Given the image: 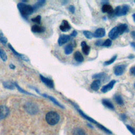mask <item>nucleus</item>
Returning <instances> with one entry per match:
<instances>
[{
    "label": "nucleus",
    "instance_id": "1",
    "mask_svg": "<svg viewBox=\"0 0 135 135\" xmlns=\"http://www.w3.org/2000/svg\"><path fill=\"white\" fill-rule=\"evenodd\" d=\"M17 8L23 17H27L31 15L34 11L33 8L32 6L27 5L23 3H19L17 4Z\"/></svg>",
    "mask_w": 135,
    "mask_h": 135
},
{
    "label": "nucleus",
    "instance_id": "2",
    "mask_svg": "<svg viewBox=\"0 0 135 135\" xmlns=\"http://www.w3.org/2000/svg\"><path fill=\"white\" fill-rule=\"evenodd\" d=\"M45 120L49 124L54 126L59 122L60 120V115L55 111H50L46 113L45 115Z\"/></svg>",
    "mask_w": 135,
    "mask_h": 135
},
{
    "label": "nucleus",
    "instance_id": "3",
    "mask_svg": "<svg viewBox=\"0 0 135 135\" xmlns=\"http://www.w3.org/2000/svg\"><path fill=\"white\" fill-rule=\"evenodd\" d=\"M78 111H79V112L80 113V114L82 117H83L84 118H85V119H87L88 120H89V121H90L91 122H92V123H93L97 124V126L99 128H100L101 129H102L103 131H105V132H107V133H109V134H111V133H112L111 132L110 130H109L108 129H107L105 127H104L102 125H101V124H99L97 121H95L94 120H93L92 118H91L88 117V115H86L85 114H84V113L81 110H80V109H78Z\"/></svg>",
    "mask_w": 135,
    "mask_h": 135
},
{
    "label": "nucleus",
    "instance_id": "4",
    "mask_svg": "<svg viewBox=\"0 0 135 135\" xmlns=\"http://www.w3.org/2000/svg\"><path fill=\"white\" fill-rule=\"evenodd\" d=\"M129 10V6L128 5H123L121 6H117L114 10V14L118 16H123L127 14Z\"/></svg>",
    "mask_w": 135,
    "mask_h": 135
},
{
    "label": "nucleus",
    "instance_id": "5",
    "mask_svg": "<svg viewBox=\"0 0 135 135\" xmlns=\"http://www.w3.org/2000/svg\"><path fill=\"white\" fill-rule=\"evenodd\" d=\"M25 110L31 114H36L38 110L37 106L32 102H27L24 105Z\"/></svg>",
    "mask_w": 135,
    "mask_h": 135
},
{
    "label": "nucleus",
    "instance_id": "6",
    "mask_svg": "<svg viewBox=\"0 0 135 135\" xmlns=\"http://www.w3.org/2000/svg\"><path fill=\"white\" fill-rule=\"evenodd\" d=\"M127 65L124 64H120L117 65L114 69V73L115 75L119 76L122 75L126 69Z\"/></svg>",
    "mask_w": 135,
    "mask_h": 135
},
{
    "label": "nucleus",
    "instance_id": "7",
    "mask_svg": "<svg viewBox=\"0 0 135 135\" xmlns=\"http://www.w3.org/2000/svg\"><path fill=\"white\" fill-rule=\"evenodd\" d=\"M9 113V109L5 105H0V120L5 118Z\"/></svg>",
    "mask_w": 135,
    "mask_h": 135
},
{
    "label": "nucleus",
    "instance_id": "8",
    "mask_svg": "<svg viewBox=\"0 0 135 135\" xmlns=\"http://www.w3.org/2000/svg\"><path fill=\"white\" fill-rule=\"evenodd\" d=\"M40 79L42 82H43L48 87L50 88H54V84L52 80L47 78H45L42 75H40Z\"/></svg>",
    "mask_w": 135,
    "mask_h": 135
},
{
    "label": "nucleus",
    "instance_id": "9",
    "mask_svg": "<svg viewBox=\"0 0 135 135\" xmlns=\"http://www.w3.org/2000/svg\"><path fill=\"white\" fill-rule=\"evenodd\" d=\"M115 82H116V81L114 80H111L107 85H105L102 86V89H101V92H102L103 93H106V92H108L109 91L111 90L114 86V85L115 84Z\"/></svg>",
    "mask_w": 135,
    "mask_h": 135
},
{
    "label": "nucleus",
    "instance_id": "10",
    "mask_svg": "<svg viewBox=\"0 0 135 135\" xmlns=\"http://www.w3.org/2000/svg\"><path fill=\"white\" fill-rule=\"evenodd\" d=\"M119 33L117 26H115L113 28H112L108 34L109 37L112 40H115L119 36Z\"/></svg>",
    "mask_w": 135,
    "mask_h": 135
},
{
    "label": "nucleus",
    "instance_id": "11",
    "mask_svg": "<svg viewBox=\"0 0 135 135\" xmlns=\"http://www.w3.org/2000/svg\"><path fill=\"white\" fill-rule=\"evenodd\" d=\"M70 40V36L68 35H61L58 39V44L60 46H61L66 42H68Z\"/></svg>",
    "mask_w": 135,
    "mask_h": 135
},
{
    "label": "nucleus",
    "instance_id": "12",
    "mask_svg": "<svg viewBox=\"0 0 135 135\" xmlns=\"http://www.w3.org/2000/svg\"><path fill=\"white\" fill-rule=\"evenodd\" d=\"M70 28H71L70 25L69 24L68 22L66 20H63L62 23L61 24V25H60V29L61 30V31L64 32H68L70 30Z\"/></svg>",
    "mask_w": 135,
    "mask_h": 135
},
{
    "label": "nucleus",
    "instance_id": "13",
    "mask_svg": "<svg viewBox=\"0 0 135 135\" xmlns=\"http://www.w3.org/2000/svg\"><path fill=\"white\" fill-rule=\"evenodd\" d=\"M105 35V30L103 28H99L96 30L93 34V37L96 38H101Z\"/></svg>",
    "mask_w": 135,
    "mask_h": 135
},
{
    "label": "nucleus",
    "instance_id": "14",
    "mask_svg": "<svg viewBox=\"0 0 135 135\" xmlns=\"http://www.w3.org/2000/svg\"><path fill=\"white\" fill-rule=\"evenodd\" d=\"M45 28L42 26H40L39 25H34L32 26L31 30L33 33H43V32L45 31Z\"/></svg>",
    "mask_w": 135,
    "mask_h": 135
},
{
    "label": "nucleus",
    "instance_id": "15",
    "mask_svg": "<svg viewBox=\"0 0 135 135\" xmlns=\"http://www.w3.org/2000/svg\"><path fill=\"white\" fill-rule=\"evenodd\" d=\"M81 47H82V50L83 51V53L86 55H88L89 53H90V47L87 45V44L86 43V42L85 41H83L81 42Z\"/></svg>",
    "mask_w": 135,
    "mask_h": 135
},
{
    "label": "nucleus",
    "instance_id": "16",
    "mask_svg": "<svg viewBox=\"0 0 135 135\" xmlns=\"http://www.w3.org/2000/svg\"><path fill=\"white\" fill-rule=\"evenodd\" d=\"M101 85V80H94L91 84V88L94 91H97L99 89Z\"/></svg>",
    "mask_w": 135,
    "mask_h": 135
},
{
    "label": "nucleus",
    "instance_id": "17",
    "mask_svg": "<svg viewBox=\"0 0 135 135\" xmlns=\"http://www.w3.org/2000/svg\"><path fill=\"white\" fill-rule=\"evenodd\" d=\"M102 11L103 13H108L109 14H112L113 11L111 5L108 4H104V5L102 7Z\"/></svg>",
    "mask_w": 135,
    "mask_h": 135
},
{
    "label": "nucleus",
    "instance_id": "18",
    "mask_svg": "<svg viewBox=\"0 0 135 135\" xmlns=\"http://www.w3.org/2000/svg\"><path fill=\"white\" fill-rule=\"evenodd\" d=\"M8 47L11 50V51H12V52H13L16 56H18L19 57L21 58L22 60H24L25 61H28V59L27 57H26V56H25L24 55H22V54H21L20 53H18V52H17L14 49L13 47V46L10 44H8Z\"/></svg>",
    "mask_w": 135,
    "mask_h": 135
},
{
    "label": "nucleus",
    "instance_id": "19",
    "mask_svg": "<svg viewBox=\"0 0 135 135\" xmlns=\"http://www.w3.org/2000/svg\"><path fill=\"white\" fill-rule=\"evenodd\" d=\"M74 59L78 62H82L84 60L83 56H82V54L79 51H76L75 52L74 54Z\"/></svg>",
    "mask_w": 135,
    "mask_h": 135
},
{
    "label": "nucleus",
    "instance_id": "20",
    "mask_svg": "<svg viewBox=\"0 0 135 135\" xmlns=\"http://www.w3.org/2000/svg\"><path fill=\"white\" fill-rule=\"evenodd\" d=\"M107 74L104 72H100L99 73H97L94 74L92 76L93 79H96L97 80H101V79H104L107 77Z\"/></svg>",
    "mask_w": 135,
    "mask_h": 135
},
{
    "label": "nucleus",
    "instance_id": "21",
    "mask_svg": "<svg viewBox=\"0 0 135 135\" xmlns=\"http://www.w3.org/2000/svg\"><path fill=\"white\" fill-rule=\"evenodd\" d=\"M102 104L107 108L111 110H113L114 109L113 104L109 100L103 99L102 101Z\"/></svg>",
    "mask_w": 135,
    "mask_h": 135
},
{
    "label": "nucleus",
    "instance_id": "22",
    "mask_svg": "<svg viewBox=\"0 0 135 135\" xmlns=\"http://www.w3.org/2000/svg\"><path fill=\"white\" fill-rule=\"evenodd\" d=\"M119 35L122 34L127 30L128 28V25L126 24H121L118 26H117Z\"/></svg>",
    "mask_w": 135,
    "mask_h": 135
},
{
    "label": "nucleus",
    "instance_id": "23",
    "mask_svg": "<svg viewBox=\"0 0 135 135\" xmlns=\"http://www.w3.org/2000/svg\"><path fill=\"white\" fill-rule=\"evenodd\" d=\"M73 135H86V134L82 129L76 128L73 131Z\"/></svg>",
    "mask_w": 135,
    "mask_h": 135
},
{
    "label": "nucleus",
    "instance_id": "24",
    "mask_svg": "<svg viewBox=\"0 0 135 135\" xmlns=\"http://www.w3.org/2000/svg\"><path fill=\"white\" fill-rule=\"evenodd\" d=\"M3 86L5 88L7 89H11L13 90L15 88V85L14 83H13L9 81H5L3 82Z\"/></svg>",
    "mask_w": 135,
    "mask_h": 135
},
{
    "label": "nucleus",
    "instance_id": "25",
    "mask_svg": "<svg viewBox=\"0 0 135 135\" xmlns=\"http://www.w3.org/2000/svg\"><path fill=\"white\" fill-rule=\"evenodd\" d=\"M73 52V46L72 44H69L64 47V53L66 55L70 54Z\"/></svg>",
    "mask_w": 135,
    "mask_h": 135
},
{
    "label": "nucleus",
    "instance_id": "26",
    "mask_svg": "<svg viewBox=\"0 0 135 135\" xmlns=\"http://www.w3.org/2000/svg\"><path fill=\"white\" fill-rule=\"evenodd\" d=\"M45 3V1H43V0H41V1H39L38 2H37L33 7L34 11V10H36L37 9H38V8H40V7H41L42 6H43Z\"/></svg>",
    "mask_w": 135,
    "mask_h": 135
},
{
    "label": "nucleus",
    "instance_id": "27",
    "mask_svg": "<svg viewBox=\"0 0 135 135\" xmlns=\"http://www.w3.org/2000/svg\"><path fill=\"white\" fill-rule=\"evenodd\" d=\"M0 42L3 45H6V44L7 42V38L4 35L3 33L2 32V31L1 30H0Z\"/></svg>",
    "mask_w": 135,
    "mask_h": 135
},
{
    "label": "nucleus",
    "instance_id": "28",
    "mask_svg": "<svg viewBox=\"0 0 135 135\" xmlns=\"http://www.w3.org/2000/svg\"><path fill=\"white\" fill-rule=\"evenodd\" d=\"M114 99H115V101H116V102L118 104H119V105H123V99H122V97H121V95H120L119 94L115 95V96L114 97Z\"/></svg>",
    "mask_w": 135,
    "mask_h": 135
},
{
    "label": "nucleus",
    "instance_id": "29",
    "mask_svg": "<svg viewBox=\"0 0 135 135\" xmlns=\"http://www.w3.org/2000/svg\"><path fill=\"white\" fill-rule=\"evenodd\" d=\"M117 57V55H114L112 58H111L108 61H105L103 63L104 65L105 66H107V65H110L111 64H112V63H113L114 62V61L116 60Z\"/></svg>",
    "mask_w": 135,
    "mask_h": 135
},
{
    "label": "nucleus",
    "instance_id": "30",
    "mask_svg": "<svg viewBox=\"0 0 135 135\" xmlns=\"http://www.w3.org/2000/svg\"><path fill=\"white\" fill-rule=\"evenodd\" d=\"M46 98H49L50 99V100H51V101H52L54 104H55L56 105H58V106H59L60 107H61V108H64V107L62 105H61L55 98H54L53 97H51V96H49V95H47V97H46Z\"/></svg>",
    "mask_w": 135,
    "mask_h": 135
},
{
    "label": "nucleus",
    "instance_id": "31",
    "mask_svg": "<svg viewBox=\"0 0 135 135\" xmlns=\"http://www.w3.org/2000/svg\"><path fill=\"white\" fill-rule=\"evenodd\" d=\"M0 57L3 61H6L7 59V55L5 52L2 49L0 48Z\"/></svg>",
    "mask_w": 135,
    "mask_h": 135
},
{
    "label": "nucleus",
    "instance_id": "32",
    "mask_svg": "<svg viewBox=\"0 0 135 135\" xmlns=\"http://www.w3.org/2000/svg\"><path fill=\"white\" fill-rule=\"evenodd\" d=\"M84 35L88 39H91L93 37V34L89 31H84L83 32Z\"/></svg>",
    "mask_w": 135,
    "mask_h": 135
},
{
    "label": "nucleus",
    "instance_id": "33",
    "mask_svg": "<svg viewBox=\"0 0 135 135\" xmlns=\"http://www.w3.org/2000/svg\"><path fill=\"white\" fill-rule=\"evenodd\" d=\"M14 85H15V86L17 88V90L20 92H21V93H25V94H30V95H33V94H31V93H28V92H27V91H26L25 90H23V89H22L16 83H14Z\"/></svg>",
    "mask_w": 135,
    "mask_h": 135
},
{
    "label": "nucleus",
    "instance_id": "34",
    "mask_svg": "<svg viewBox=\"0 0 135 135\" xmlns=\"http://www.w3.org/2000/svg\"><path fill=\"white\" fill-rule=\"evenodd\" d=\"M32 21L33 22H35L37 24H40L41 23V17L40 15H37L36 16V17H35L34 18H32Z\"/></svg>",
    "mask_w": 135,
    "mask_h": 135
},
{
    "label": "nucleus",
    "instance_id": "35",
    "mask_svg": "<svg viewBox=\"0 0 135 135\" xmlns=\"http://www.w3.org/2000/svg\"><path fill=\"white\" fill-rule=\"evenodd\" d=\"M112 44V41L110 39H107L105 41L103 42L102 46H105V47H109L111 46Z\"/></svg>",
    "mask_w": 135,
    "mask_h": 135
},
{
    "label": "nucleus",
    "instance_id": "36",
    "mask_svg": "<svg viewBox=\"0 0 135 135\" xmlns=\"http://www.w3.org/2000/svg\"><path fill=\"white\" fill-rule=\"evenodd\" d=\"M126 127L127 128V129L129 130V131L133 134V135H135V129L131 127V126H129V125H126Z\"/></svg>",
    "mask_w": 135,
    "mask_h": 135
},
{
    "label": "nucleus",
    "instance_id": "37",
    "mask_svg": "<svg viewBox=\"0 0 135 135\" xmlns=\"http://www.w3.org/2000/svg\"><path fill=\"white\" fill-rule=\"evenodd\" d=\"M69 11L72 13L74 14L75 12V7L73 5H70V6L69 7Z\"/></svg>",
    "mask_w": 135,
    "mask_h": 135
},
{
    "label": "nucleus",
    "instance_id": "38",
    "mask_svg": "<svg viewBox=\"0 0 135 135\" xmlns=\"http://www.w3.org/2000/svg\"><path fill=\"white\" fill-rule=\"evenodd\" d=\"M103 43V41L102 40H98L95 43V45H97V46H102V44Z\"/></svg>",
    "mask_w": 135,
    "mask_h": 135
},
{
    "label": "nucleus",
    "instance_id": "39",
    "mask_svg": "<svg viewBox=\"0 0 135 135\" xmlns=\"http://www.w3.org/2000/svg\"><path fill=\"white\" fill-rule=\"evenodd\" d=\"M130 72L132 75L135 76V66H133L130 68Z\"/></svg>",
    "mask_w": 135,
    "mask_h": 135
},
{
    "label": "nucleus",
    "instance_id": "40",
    "mask_svg": "<svg viewBox=\"0 0 135 135\" xmlns=\"http://www.w3.org/2000/svg\"><path fill=\"white\" fill-rule=\"evenodd\" d=\"M78 34V33L77 32L75 31V30H74L71 33V36H72V37H75Z\"/></svg>",
    "mask_w": 135,
    "mask_h": 135
},
{
    "label": "nucleus",
    "instance_id": "41",
    "mask_svg": "<svg viewBox=\"0 0 135 135\" xmlns=\"http://www.w3.org/2000/svg\"><path fill=\"white\" fill-rule=\"evenodd\" d=\"M131 36L135 40V31H132V32H131Z\"/></svg>",
    "mask_w": 135,
    "mask_h": 135
},
{
    "label": "nucleus",
    "instance_id": "42",
    "mask_svg": "<svg viewBox=\"0 0 135 135\" xmlns=\"http://www.w3.org/2000/svg\"><path fill=\"white\" fill-rule=\"evenodd\" d=\"M121 117L123 120H125L126 119V115L124 114H122L121 115Z\"/></svg>",
    "mask_w": 135,
    "mask_h": 135
},
{
    "label": "nucleus",
    "instance_id": "43",
    "mask_svg": "<svg viewBox=\"0 0 135 135\" xmlns=\"http://www.w3.org/2000/svg\"><path fill=\"white\" fill-rule=\"evenodd\" d=\"M9 68H10L11 69H14L15 68V66L13 64H11L9 65Z\"/></svg>",
    "mask_w": 135,
    "mask_h": 135
},
{
    "label": "nucleus",
    "instance_id": "44",
    "mask_svg": "<svg viewBox=\"0 0 135 135\" xmlns=\"http://www.w3.org/2000/svg\"><path fill=\"white\" fill-rule=\"evenodd\" d=\"M131 46L135 49V42H131L130 44Z\"/></svg>",
    "mask_w": 135,
    "mask_h": 135
},
{
    "label": "nucleus",
    "instance_id": "45",
    "mask_svg": "<svg viewBox=\"0 0 135 135\" xmlns=\"http://www.w3.org/2000/svg\"><path fill=\"white\" fill-rule=\"evenodd\" d=\"M128 57H129V59H132V58L134 57V56L132 55H130V56H129Z\"/></svg>",
    "mask_w": 135,
    "mask_h": 135
},
{
    "label": "nucleus",
    "instance_id": "46",
    "mask_svg": "<svg viewBox=\"0 0 135 135\" xmlns=\"http://www.w3.org/2000/svg\"><path fill=\"white\" fill-rule=\"evenodd\" d=\"M132 17H133V18L134 21L135 22V13H134V14H133L132 15Z\"/></svg>",
    "mask_w": 135,
    "mask_h": 135
},
{
    "label": "nucleus",
    "instance_id": "47",
    "mask_svg": "<svg viewBox=\"0 0 135 135\" xmlns=\"http://www.w3.org/2000/svg\"><path fill=\"white\" fill-rule=\"evenodd\" d=\"M134 88H135V83H134Z\"/></svg>",
    "mask_w": 135,
    "mask_h": 135
}]
</instances>
